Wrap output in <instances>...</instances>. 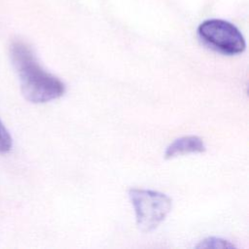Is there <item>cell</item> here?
<instances>
[{
    "label": "cell",
    "instance_id": "obj_2",
    "mask_svg": "<svg viewBox=\"0 0 249 249\" xmlns=\"http://www.w3.org/2000/svg\"><path fill=\"white\" fill-rule=\"evenodd\" d=\"M128 196L134 207L137 226L145 232L158 228L172 207L171 198L157 191L133 188Z\"/></svg>",
    "mask_w": 249,
    "mask_h": 249
},
{
    "label": "cell",
    "instance_id": "obj_6",
    "mask_svg": "<svg viewBox=\"0 0 249 249\" xmlns=\"http://www.w3.org/2000/svg\"><path fill=\"white\" fill-rule=\"evenodd\" d=\"M12 137L0 121V153L9 152L12 148Z\"/></svg>",
    "mask_w": 249,
    "mask_h": 249
},
{
    "label": "cell",
    "instance_id": "obj_4",
    "mask_svg": "<svg viewBox=\"0 0 249 249\" xmlns=\"http://www.w3.org/2000/svg\"><path fill=\"white\" fill-rule=\"evenodd\" d=\"M205 151V145L201 138L195 135H188L177 138L165 150V159H172L174 157L190 154L202 153Z\"/></svg>",
    "mask_w": 249,
    "mask_h": 249
},
{
    "label": "cell",
    "instance_id": "obj_5",
    "mask_svg": "<svg viewBox=\"0 0 249 249\" xmlns=\"http://www.w3.org/2000/svg\"><path fill=\"white\" fill-rule=\"evenodd\" d=\"M196 248H213V249H231L234 248V245L229 242L228 240L222 239L220 237H207L201 240Z\"/></svg>",
    "mask_w": 249,
    "mask_h": 249
},
{
    "label": "cell",
    "instance_id": "obj_1",
    "mask_svg": "<svg viewBox=\"0 0 249 249\" xmlns=\"http://www.w3.org/2000/svg\"><path fill=\"white\" fill-rule=\"evenodd\" d=\"M10 56L19 79L21 92L28 101L45 103L64 94V84L42 68L33 50L27 44L21 41L13 42Z\"/></svg>",
    "mask_w": 249,
    "mask_h": 249
},
{
    "label": "cell",
    "instance_id": "obj_3",
    "mask_svg": "<svg viewBox=\"0 0 249 249\" xmlns=\"http://www.w3.org/2000/svg\"><path fill=\"white\" fill-rule=\"evenodd\" d=\"M197 34L206 45L225 54H238L246 48L245 39L239 29L224 19L204 20L198 25Z\"/></svg>",
    "mask_w": 249,
    "mask_h": 249
}]
</instances>
